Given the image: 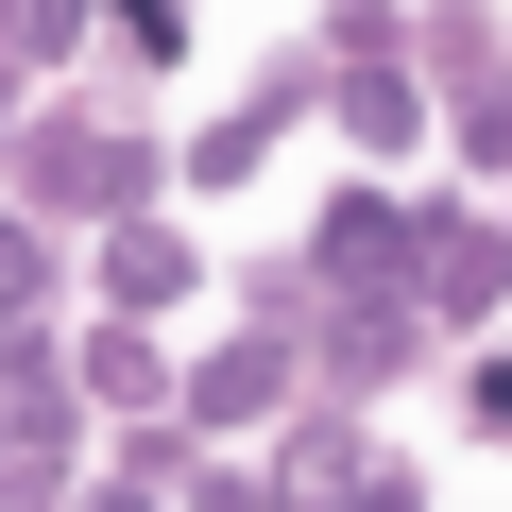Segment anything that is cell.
<instances>
[{"instance_id":"obj_5","label":"cell","mask_w":512,"mask_h":512,"mask_svg":"<svg viewBox=\"0 0 512 512\" xmlns=\"http://www.w3.org/2000/svg\"><path fill=\"white\" fill-rule=\"evenodd\" d=\"M0 308H35V239L18 222H0Z\"/></svg>"},{"instance_id":"obj_4","label":"cell","mask_w":512,"mask_h":512,"mask_svg":"<svg viewBox=\"0 0 512 512\" xmlns=\"http://www.w3.org/2000/svg\"><path fill=\"white\" fill-rule=\"evenodd\" d=\"M342 120H359L376 154H410V86H393V69H359V86H342Z\"/></svg>"},{"instance_id":"obj_6","label":"cell","mask_w":512,"mask_h":512,"mask_svg":"<svg viewBox=\"0 0 512 512\" xmlns=\"http://www.w3.org/2000/svg\"><path fill=\"white\" fill-rule=\"evenodd\" d=\"M478 427H495V444H512V359H495V376H478Z\"/></svg>"},{"instance_id":"obj_7","label":"cell","mask_w":512,"mask_h":512,"mask_svg":"<svg viewBox=\"0 0 512 512\" xmlns=\"http://www.w3.org/2000/svg\"><path fill=\"white\" fill-rule=\"evenodd\" d=\"M205 512H256V495H205Z\"/></svg>"},{"instance_id":"obj_2","label":"cell","mask_w":512,"mask_h":512,"mask_svg":"<svg viewBox=\"0 0 512 512\" xmlns=\"http://www.w3.org/2000/svg\"><path fill=\"white\" fill-rule=\"evenodd\" d=\"M274 393H291V359H274V342H239V359H205V376H188V410H205V427H256Z\"/></svg>"},{"instance_id":"obj_3","label":"cell","mask_w":512,"mask_h":512,"mask_svg":"<svg viewBox=\"0 0 512 512\" xmlns=\"http://www.w3.org/2000/svg\"><path fill=\"white\" fill-rule=\"evenodd\" d=\"M427 239H444V256H427V291H444V308H478V291L512 274V239H478V222H427Z\"/></svg>"},{"instance_id":"obj_1","label":"cell","mask_w":512,"mask_h":512,"mask_svg":"<svg viewBox=\"0 0 512 512\" xmlns=\"http://www.w3.org/2000/svg\"><path fill=\"white\" fill-rule=\"evenodd\" d=\"M410 239H427V222H393V205L359 188V205L325 222V274H342V291H393V274H410Z\"/></svg>"}]
</instances>
